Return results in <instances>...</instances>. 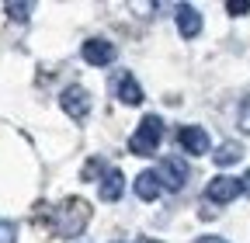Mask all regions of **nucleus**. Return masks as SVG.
<instances>
[{"label":"nucleus","mask_w":250,"mask_h":243,"mask_svg":"<svg viewBox=\"0 0 250 243\" xmlns=\"http://www.w3.org/2000/svg\"><path fill=\"white\" fill-rule=\"evenodd\" d=\"M52 223H56V233L59 236H80L87 229V223H90V205L73 195V198H66V202L56 208Z\"/></svg>","instance_id":"nucleus-1"},{"label":"nucleus","mask_w":250,"mask_h":243,"mask_svg":"<svg viewBox=\"0 0 250 243\" xmlns=\"http://www.w3.org/2000/svg\"><path fill=\"white\" fill-rule=\"evenodd\" d=\"M177 142H181L184 153H191V157L208 153V132L198 129V125H181V129H177Z\"/></svg>","instance_id":"nucleus-6"},{"label":"nucleus","mask_w":250,"mask_h":243,"mask_svg":"<svg viewBox=\"0 0 250 243\" xmlns=\"http://www.w3.org/2000/svg\"><path fill=\"white\" fill-rule=\"evenodd\" d=\"M195 243H229V240H223V236H198Z\"/></svg>","instance_id":"nucleus-19"},{"label":"nucleus","mask_w":250,"mask_h":243,"mask_svg":"<svg viewBox=\"0 0 250 243\" xmlns=\"http://www.w3.org/2000/svg\"><path fill=\"white\" fill-rule=\"evenodd\" d=\"M160 139H164V118L160 115H146L139 122V129L132 132V139H129V149L136 157H153Z\"/></svg>","instance_id":"nucleus-2"},{"label":"nucleus","mask_w":250,"mask_h":243,"mask_svg":"<svg viewBox=\"0 0 250 243\" xmlns=\"http://www.w3.org/2000/svg\"><path fill=\"white\" fill-rule=\"evenodd\" d=\"M122 191H125V174L115 170V167H108L101 174V202H118Z\"/></svg>","instance_id":"nucleus-9"},{"label":"nucleus","mask_w":250,"mask_h":243,"mask_svg":"<svg viewBox=\"0 0 250 243\" xmlns=\"http://www.w3.org/2000/svg\"><path fill=\"white\" fill-rule=\"evenodd\" d=\"M136 195L143 198V202H156V195H160L164 191V184H160V181H156V174L153 170H143L139 177H136Z\"/></svg>","instance_id":"nucleus-11"},{"label":"nucleus","mask_w":250,"mask_h":243,"mask_svg":"<svg viewBox=\"0 0 250 243\" xmlns=\"http://www.w3.org/2000/svg\"><path fill=\"white\" fill-rule=\"evenodd\" d=\"M115 94H118V101L122 104H143V87H139V80L132 77V73H122V77H115Z\"/></svg>","instance_id":"nucleus-8"},{"label":"nucleus","mask_w":250,"mask_h":243,"mask_svg":"<svg viewBox=\"0 0 250 243\" xmlns=\"http://www.w3.org/2000/svg\"><path fill=\"white\" fill-rule=\"evenodd\" d=\"M136 243H164V240H153V236H143V240H136Z\"/></svg>","instance_id":"nucleus-20"},{"label":"nucleus","mask_w":250,"mask_h":243,"mask_svg":"<svg viewBox=\"0 0 250 243\" xmlns=\"http://www.w3.org/2000/svg\"><path fill=\"white\" fill-rule=\"evenodd\" d=\"M59 104H62V111H66L73 122H83L90 115V94H87V87H80V83L66 87L59 94Z\"/></svg>","instance_id":"nucleus-4"},{"label":"nucleus","mask_w":250,"mask_h":243,"mask_svg":"<svg viewBox=\"0 0 250 243\" xmlns=\"http://www.w3.org/2000/svg\"><path fill=\"white\" fill-rule=\"evenodd\" d=\"M28 4H18V0H11V4H7V14L14 18V21H28Z\"/></svg>","instance_id":"nucleus-15"},{"label":"nucleus","mask_w":250,"mask_h":243,"mask_svg":"<svg viewBox=\"0 0 250 243\" xmlns=\"http://www.w3.org/2000/svg\"><path fill=\"white\" fill-rule=\"evenodd\" d=\"M243 157V146L240 142H223L219 149H212V160L219 163V167H229V163H236Z\"/></svg>","instance_id":"nucleus-12"},{"label":"nucleus","mask_w":250,"mask_h":243,"mask_svg":"<svg viewBox=\"0 0 250 243\" xmlns=\"http://www.w3.org/2000/svg\"><path fill=\"white\" fill-rule=\"evenodd\" d=\"M153 174H156V181H160L167 191H181L188 184V163L177 160V157H164L160 163H156Z\"/></svg>","instance_id":"nucleus-3"},{"label":"nucleus","mask_w":250,"mask_h":243,"mask_svg":"<svg viewBox=\"0 0 250 243\" xmlns=\"http://www.w3.org/2000/svg\"><path fill=\"white\" fill-rule=\"evenodd\" d=\"M236 125H240V132H247V136H250V98H243V104H240Z\"/></svg>","instance_id":"nucleus-13"},{"label":"nucleus","mask_w":250,"mask_h":243,"mask_svg":"<svg viewBox=\"0 0 250 243\" xmlns=\"http://www.w3.org/2000/svg\"><path fill=\"white\" fill-rule=\"evenodd\" d=\"M240 195H247V198H250V170L240 177Z\"/></svg>","instance_id":"nucleus-18"},{"label":"nucleus","mask_w":250,"mask_h":243,"mask_svg":"<svg viewBox=\"0 0 250 243\" xmlns=\"http://www.w3.org/2000/svg\"><path fill=\"white\" fill-rule=\"evenodd\" d=\"M98 167H101V160H98V157H94V160H87V167H83V177H87V181H94V177H98Z\"/></svg>","instance_id":"nucleus-17"},{"label":"nucleus","mask_w":250,"mask_h":243,"mask_svg":"<svg viewBox=\"0 0 250 243\" xmlns=\"http://www.w3.org/2000/svg\"><path fill=\"white\" fill-rule=\"evenodd\" d=\"M80 56L87 59L90 66H111L115 56H118V49H115L108 39H87L83 49H80Z\"/></svg>","instance_id":"nucleus-5"},{"label":"nucleus","mask_w":250,"mask_h":243,"mask_svg":"<svg viewBox=\"0 0 250 243\" xmlns=\"http://www.w3.org/2000/svg\"><path fill=\"white\" fill-rule=\"evenodd\" d=\"M226 11H229L233 18H243V14H250V4H247V0H229Z\"/></svg>","instance_id":"nucleus-16"},{"label":"nucleus","mask_w":250,"mask_h":243,"mask_svg":"<svg viewBox=\"0 0 250 243\" xmlns=\"http://www.w3.org/2000/svg\"><path fill=\"white\" fill-rule=\"evenodd\" d=\"M0 243H18V226L7 219H0Z\"/></svg>","instance_id":"nucleus-14"},{"label":"nucleus","mask_w":250,"mask_h":243,"mask_svg":"<svg viewBox=\"0 0 250 243\" xmlns=\"http://www.w3.org/2000/svg\"><path fill=\"white\" fill-rule=\"evenodd\" d=\"M236 195H240V181H233V177H212L205 184V198L215 202V205H226Z\"/></svg>","instance_id":"nucleus-7"},{"label":"nucleus","mask_w":250,"mask_h":243,"mask_svg":"<svg viewBox=\"0 0 250 243\" xmlns=\"http://www.w3.org/2000/svg\"><path fill=\"white\" fill-rule=\"evenodd\" d=\"M177 28H181L184 39H195V35L202 32V14H198L191 4H181V7H177Z\"/></svg>","instance_id":"nucleus-10"}]
</instances>
